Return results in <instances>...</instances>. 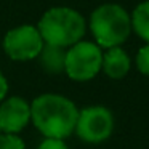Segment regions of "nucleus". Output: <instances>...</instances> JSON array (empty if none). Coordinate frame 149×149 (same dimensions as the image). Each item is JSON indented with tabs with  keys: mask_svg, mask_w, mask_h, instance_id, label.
Returning <instances> with one entry per match:
<instances>
[{
	"mask_svg": "<svg viewBox=\"0 0 149 149\" xmlns=\"http://www.w3.org/2000/svg\"><path fill=\"white\" fill-rule=\"evenodd\" d=\"M79 111L69 98L45 93L32 101L31 119L45 138L64 139L75 132Z\"/></svg>",
	"mask_w": 149,
	"mask_h": 149,
	"instance_id": "1",
	"label": "nucleus"
},
{
	"mask_svg": "<svg viewBox=\"0 0 149 149\" xmlns=\"http://www.w3.org/2000/svg\"><path fill=\"white\" fill-rule=\"evenodd\" d=\"M37 29L45 43L69 48L82 40L87 31V23L74 8L53 7L43 13Z\"/></svg>",
	"mask_w": 149,
	"mask_h": 149,
	"instance_id": "2",
	"label": "nucleus"
},
{
	"mask_svg": "<svg viewBox=\"0 0 149 149\" xmlns=\"http://www.w3.org/2000/svg\"><path fill=\"white\" fill-rule=\"evenodd\" d=\"M90 31L100 48H114L128 39L132 16L117 3H103L90 16Z\"/></svg>",
	"mask_w": 149,
	"mask_h": 149,
	"instance_id": "3",
	"label": "nucleus"
},
{
	"mask_svg": "<svg viewBox=\"0 0 149 149\" xmlns=\"http://www.w3.org/2000/svg\"><path fill=\"white\" fill-rule=\"evenodd\" d=\"M103 68V52L93 42L80 40L66 53L64 72L75 82L91 80Z\"/></svg>",
	"mask_w": 149,
	"mask_h": 149,
	"instance_id": "4",
	"label": "nucleus"
},
{
	"mask_svg": "<svg viewBox=\"0 0 149 149\" xmlns=\"http://www.w3.org/2000/svg\"><path fill=\"white\" fill-rule=\"evenodd\" d=\"M114 130V117L107 107L90 106L79 111L75 133L85 143H103Z\"/></svg>",
	"mask_w": 149,
	"mask_h": 149,
	"instance_id": "5",
	"label": "nucleus"
},
{
	"mask_svg": "<svg viewBox=\"0 0 149 149\" xmlns=\"http://www.w3.org/2000/svg\"><path fill=\"white\" fill-rule=\"evenodd\" d=\"M43 42L37 26L23 24L8 31L3 37V50L13 61H29L40 55Z\"/></svg>",
	"mask_w": 149,
	"mask_h": 149,
	"instance_id": "6",
	"label": "nucleus"
},
{
	"mask_svg": "<svg viewBox=\"0 0 149 149\" xmlns=\"http://www.w3.org/2000/svg\"><path fill=\"white\" fill-rule=\"evenodd\" d=\"M31 120V104L21 96H11L0 104V132L19 133Z\"/></svg>",
	"mask_w": 149,
	"mask_h": 149,
	"instance_id": "7",
	"label": "nucleus"
},
{
	"mask_svg": "<svg viewBox=\"0 0 149 149\" xmlns=\"http://www.w3.org/2000/svg\"><path fill=\"white\" fill-rule=\"evenodd\" d=\"M130 58L120 47L107 48L103 55V71L111 79H122L130 71Z\"/></svg>",
	"mask_w": 149,
	"mask_h": 149,
	"instance_id": "8",
	"label": "nucleus"
},
{
	"mask_svg": "<svg viewBox=\"0 0 149 149\" xmlns=\"http://www.w3.org/2000/svg\"><path fill=\"white\" fill-rule=\"evenodd\" d=\"M66 53L68 48L45 43L39 55L40 64L48 74H61L66 66Z\"/></svg>",
	"mask_w": 149,
	"mask_h": 149,
	"instance_id": "9",
	"label": "nucleus"
},
{
	"mask_svg": "<svg viewBox=\"0 0 149 149\" xmlns=\"http://www.w3.org/2000/svg\"><path fill=\"white\" fill-rule=\"evenodd\" d=\"M132 29L136 36L149 43V0H144L132 11Z\"/></svg>",
	"mask_w": 149,
	"mask_h": 149,
	"instance_id": "10",
	"label": "nucleus"
},
{
	"mask_svg": "<svg viewBox=\"0 0 149 149\" xmlns=\"http://www.w3.org/2000/svg\"><path fill=\"white\" fill-rule=\"evenodd\" d=\"M0 149H26V144L16 133H3L0 135Z\"/></svg>",
	"mask_w": 149,
	"mask_h": 149,
	"instance_id": "11",
	"label": "nucleus"
},
{
	"mask_svg": "<svg viewBox=\"0 0 149 149\" xmlns=\"http://www.w3.org/2000/svg\"><path fill=\"white\" fill-rule=\"evenodd\" d=\"M136 68L141 74L149 75V43L139 48L138 55H136Z\"/></svg>",
	"mask_w": 149,
	"mask_h": 149,
	"instance_id": "12",
	"label": "nucleus"
},
{
	"mask_svg": "<svg viewBox=\"0 0 149 149\" xmlns=\"http://www.w3.org/2000/svg\"><path fill=\"white\" fill-rule=\"evenodd\" d=\"M37 149H68L64 139H56V138H45Z\"/></svg>",
	"mask_w": 149,
	"mask_h": 149,
	"instance_id": "13",
	"label": "nucleus"
},
{
	"mask_svg": "<svg viewBox=\"0 0 149 149\" xmlns=\"http://www.w3.org/2000/svg\"><path fill=\"white\" fill-rule=\"evenodd\" d=\"M7 91H8V82H7V79H5V75L0 72V101L5 98Z\"/></svg>",
	"mask_w": 149,
	"mask_h": 149,
	"instance_id": "14",
	"label": "nucleus"
}]
</instances>
